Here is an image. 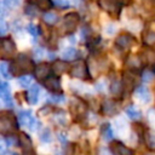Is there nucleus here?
<instances>
[{
  "label": "nucleus",
  "instance_id": "obj_15",
  "mask_svg": "<svg viewBox=\"0 0 155 155\" xmlns=\"http://www.w3.org/2000/svg\"><path fill=\"white\" fill-rule=\"evenodd\" d=\"M134 97H136L140 103H144V104H147V103L150 102V92H149V90H148L147 87H144V86L137 87V90L134 91Z\"/></svg>",
  "mask_w": 155,
  "mask_h": 155
},
{
  "label": "nucleus",
  "instance_id": "obj_14",
  "mask_svg": "<svg viewBox=\"0 0 155 155\" xmlns=\"http://www.w3.org/2000/svg\"><path fill=\"white\" fill-rule=\"evenodd\" d=\"M39 93H40L39 86H38V85H33V86L27 91V93H25V99H27V102H28L29 104H31V105L36 104L38 101H39Z\"/></svg>",
  "mask_w": 155,
  "mask_h": 155
},
{
  "label": "nucleus",
  "instance_id": "obj_30",
  "mask_svg": "<svg viewBox=\"0 0 155 155\" xmlns=\"http://www.w3.org/2000/svg\"><path fill=\"white\" fill-rule=\"evenodd\" d=\"M64 96L63 94H52V96H48L47 97V101H50V102H52V103H62V102H64Z\"/></svg>",
  "mask_w": 155,
  "mask_h": 155
},
{
  "label": "nucleus",
  "instance_id": "obj_7",
  "mask_svg": "<svg viewBox=\"0 0 155 155\" xmlns=\"http://www.w3.org/2000/svg\"><path fill=\"white\" fill-rule=\"evenodd\" d=\"M42 84H44V86L47 90L52 91L53 93H58L62 90L61 88V81H59V79L57 76H53V75H48L46 79H44L42 80Z\"/></svg>",
  "mask_w": 155,
  "mask_h": 155
},
{
  "label": "nucleus",
  "instance_id": "obj_8",
  "mask_svg": "<svg viewBox=\"0 0 155 155\" xmlns=\"http://www.w3.org/2000/svg\"><path fill=\"white\" fill-rule=\"evenodd\" d=\"M52 68L48 63H40L34 68V76L39 80L46 79L48 75H51Z\"/></svg>",
  "mask_w": 155,
  "mask_h": 155
},
{
  "label": "nucleus",
  "instance_id": "obj_13",
  "mask_svg": "<svg viewBox=\"0 0 155 155\" xmlns=\"http://www.w3.org/2000/svg\"><path fill=\"white\" fill-rule=\"evenodd\" d=\"M110 151L115 155H131L132 154V150L128 149L126 145H124L122 143L115 140L110 144Z\"/></svg>",
  "mask_w": 155,
  "mask_h": 155
},
{
  "label": "nucleus",
  "instance_id": "obj_40",
  "mask_svg": "<svg viewBox=\"0 0 155 155\" xmlns=\"http://www.w3.org/2000/svg\"><path fill=\"white\" fill-rule=\"evenodd\" d=\"M58 139H59L61 143H64V144L67 143V137H65L64 133H61V132H59V133H58Z\"/></svg>",
  "mask_w": 155,
  "mask_h": 155
},
{
  "label": "nucleus",
  "instance_id": "obj_34",
  "mask_svg": "<svg viewBox=\"0 0 155 155\" xmlns=\"http://www.w3.org/2000/svg\"><path fill=\"white\" fill-rule=\"evenodd\" d=\"M4 5L8 8H15L19 5V0H4Z\"/></svg>",
  "mask_w": 155,
  "mask_h": 155
},
{
  "label": "nucleus",
  "instance_id": "obj_12",
  "mask_svg": "<svg viewBox=\"0 0 155 155\" xmlns=\"http://www.w3.org/2000/svg\"><path fill=\"white\" fill-rule=\"evenodd\" d=\"M19 145L23 150V153L25 154H31L34 151V148H33V142H31V138L27 134V133H21L19 137Z\"/></svg>",
  "mask_w": 155,
  "mask_h": 155
},
{
  "label": "nucleus",
  "instance_id": "obj_10",
  "mask_svg": "<svg viewBox=\"0 0 155 155\" xmlns=\"http://www.w3.org/2000/svg\"><path fill=\"white\" fill-rule=\"evenodd\" d=\"M101 5L105 11L114 13V15H117L120 12L122 2L120 0H101Z\"/></svg>",
  "mask_w": 155,
  "mask_h": 155
},
{
  "label": "nucleus",
  "instance_id": "obj_37",
  "mask_svg": "<svg viewBox=\"0 0 155 155\" xmlns=\"http://www.w3.org/2000/svg\"><path fill=\"white\" fill-rule=\"evenodd\" d=\"M53 2H54L56 5H58L59 7H67V6L69 5V2H68L67 0H53Z\"/></svg>",
  "mask_w": 155,
  "mask_h": 155
},
{
  "label": "nucleus",
  "instance_id": "obj_6",
  "mask_svg": "<svg viewBox=\"0 0 155 155\" xmlns=\"http://www.w3.org/2000/svg\"><path fill=\"white\" fill-rule=\"evenodd\" d=\"M18 119H19V122H21L22 125H24V126H28L29 130H31V131L38 130L39 122H38V120L33 116V114H31L30 110H22V111H19Z\"/></svg>",
  "mask_w": 155,
  "mask_h": 155
},
{
  "label": "nucleus",
  "instance_id": "obj_22",
  "mask_svg": "<svg viewBox=\"0 0 155 155\" xmlns=\"http://www.w3.org/2000/svg\"><path fill=\"white\" fill-rule=\"evenodd\" d=\"M31 81H33V78L30 75H24L23 74V75H21L18 78V85L21 87H28V86H30Z\"/></svg>",
  "mask_w": 155,
  "mask_h": 155
},
{
  "label": "nucleus",
  "instance_id": "obj_1",
  "mask_svg": "<svg viewBox=\"0 0 155 155\" xmlns=\"http://www.w3.org/2000/svg\"><path fill=\"white\" fill-rule=\"evenodd\" d=\"M34 62L27 56V54H19L11 64V71L16 76H21L23 74H27L29 71H34Z\"/></svg>",
  "mask_w": 155,
  "mask_h": 155
},
{
  "label": "nucleus",
  "instance_id": "obj_23",
  "mask_svg": "<svg viewBox=\"0 0 155 155\" xmlns=\"http://www.w3.org/2000/svg\"><path fill=\"white\" fill-rule=\"evenodd\" d=\"M145 143L149 148L151 149H155V133L149 131L145 133Z\"/></svg>",
  "mask_w": 155,
  "mask_h": 155
},
{
  "label": "nucleus",
  "instance_id": "obj_28",
  "mask_svg": "<svg viewBox=\"0 0 155 155\" xmlns=\"http://www.w3.org/2000/svg\"><path fill=\"white\" fill-rule=\"evenodd\" d=\"M143 39L147 44L149 45H153L155 42V31L153 30H147L144 34H143Z\"/></svg>",
  "mask_w": 155,
  "mask_h": 155
},
{
  "label": "nucleus",
  "instance_id": "obj_36",
  "mask_svg": "<svg viewBox=\"0 0 155 155\" xmlns=\"http://www.w3.org/2000/svg\"><path fill=\"white\" fill-rule=\"evenodd\" d=\"M25 13L30 15V16H36V11H35V7L31 6V5H28L25 7Z\"/></svg>",
  "mask_w": 155,
  "mask_h": 155
},
{
  "label": "nucleus",
  "instance_id": "obj_26",
  "mask_svg": "<svg viewBox=\"0 0 155 155\" xmlns=\"http://www.w3.org/2000/svg\"><path fill=\"white\" fill-rule=\"evenodd\" d=\"M76 50L74 48V47H68V48H65L64 51H63V53H62V57L64 58V59H73V58H75V56H76Z\"/></svg>",
  "mask_w": 155,
  "mask_h": 155
},
{
  "label": "nucleus",
  "instance_id": "obj_9",
  "mask_svg": "<svg viewBox=\"0 0 155 155\" xmlns=\"http://www.w3.org/2000/svg\"><path fill=\"white\" fill-rule=\"evenodd\" d=\"M115 44H116L120 48L126 50V48H130V47L134 44V38H133L131 34H128V33H122V34H120V35L117 36Z\"/></svg>",
  "mask_w": 155,
  "mask_h": 155
},
{
  "label": "nucleus",
  "instance_id": "obj_33",
  "mask_svg": "<svg viewBox=\"0 0 155 155\" xmlns=\"http://www.w3.org/2000/svg\"><path fill=\"white\" fill-rule=\"evenodd\" d=\"M5 140H6V143H7L8 147H15V145L19 144V139L16 138L15 136H6Z\"/></svg>",
  "mask_w": 155,
  "mask_h": 155
},
{
  "label": "nucleus",
  "instance_id": "obj_39",
  "mask_svg": "<svg viewBox=\"0 0 155 155\" xmlns=\"http://www.w3.org/2000/svg\"><path fill=\"white\" fill-rule=\"evenodd\" d=\"M6 30H7V25H6V23H5L2 19H0V35L5 34Z\"/></svg>",
  "mask_w": 155,
  "mask_h": 155
},
{
  "label": "nucleus",
  "instance_id": "obj_5",
  "mask_svg": "<svg viewBox=\"0 0 155 155\" xmlns=\"http://www.w3.org/2000/svg\"><path fill=\"white\" fill-rule=\"evenodd\" d=\"M79 22H80L79 15L75 13V12H69V13H67V15L63 17L62 28L64 29V31H65L67 34H70V33H73V31L76 29Z\"/></svg>",
  "mask_w": 155,
  "mask_h": 155
},
{
  "label": "nucleus",
  "instance_id": "obj_2",
  "mask_svg": "<svg viewBox=\"0 0 155 155\" xmlns=\"http://www.w3.org/2000/svg\"><path fill=\"white\" fill-rule=\"evenodd\" d=\"M70 75L73 78H76V79H81V80H87L90 79V73H88V68L85 63V61H75L74 64L71 65V69H70Z\"/></svg>",
  "mask_w": 155,
  "mask_h": 155
},
{
  "label": "nucleus",
  "instance_id": "obj_38",
  "mask_svg": "<svg viewBox=\"0 0 155 155\" xmlns=\"http://www.w3.org/2000/svg\"><path fill=\"white\" fill-rule=\"evenodd\" d=\"M6 145H7L6 140H4V139L0 138V154L6 153Z\"/></svg>",
  "mask_w": 155,
  "mask_h": 155
},
{
  "label": "nucleus",
  "instance_id": "obj_32",
  "mask_svg": "<svg viewBox=\"0 0 155 155\" xmlns=\"http://www.w3.org/2000/svg\"><path fill=\"white\" fill-rule=\"evenodd\" d=\"M8 64L6 63V62H1L0 63V71H1V74L6 78V79H10V73H8Z\"/></svg>",
  "mask_w": 155,
  "mask_h": 155
},
{
  "label": "nucleus",
  "instance_id": "obj_4",
  "mask_svg": "<svg viewBox=\"0 0 155 155\" xmlns=\"http://www.w3.org/2000/svg\"><path fill=\"white\" fill-rule=\"evenodd\" d=\"M17 127V120L11 111H0V128L4 131H12Z\"/></svg>",
  "mask_w": 155,
  "mask_h": 155
},
{
  "label": "nucleus",
  "instance_id": "obj_3",
  "mask_svg": "<svg viewBox=\"0 0 155 155\" xmlns=\"http://www.w3.org/2000/svg\"><path fill=\"white\" fill-rule=\"evenodd\" d=\"M16 52V44L10 38H0V57L4 59L12 58Z\"/></svg>",
  "mask_w": 155,
  "mask_h": 155
},
{
  "label": "nucleus",
  "instance_id": "obj_18",
  "mask_svg": "<svg viewBox=\"0 0 155 155\" xmlns=\"http://www.w3.org/2000/svg\"><path fill=\"white\" fill-rule=\"evenodd\" d=\"M125 113H126V115H127L131 120H138V119H140V116H142L140 110H139L136 105H133V104H131V105L126 107Z\"/></svg>",
  "mask_w": 155,
  "mask_h": 155
},
{
  "label": "nucleus",
  "instance_id": "obj_24",
  "mask_svg": "<svg viewBox=\"0 0 155 155\" xmlns=\"http://www.w3.org/2000/svg\"><path fill=\"white\" fill-rule=\"evenodd\" d=\"M40 140L44 143H50L52 140V133L48 128H44L40 133Z\"/></svg>",
  "mask_w": 155,
  "mask_h": 155
},
{
  "label": "nucleus",
  "instance_id": "obj_27",
  "mask_svg": "<svg viewBox=\"0 0 155 155\" xmlns=\"http://www.w3.org/2000/svg\"><path fill=\"white\" fill-rule=\"evenodd\" d=\"M54 120L59 124V125H65L67 124V116H65V113L63 110H57L56 114H54Z\"/></svg>",
  "mask_w": 155,
  "mask_h": 155
},
{
  "label": "nucleus",
  "instance_id": "obj_20",
  "mask_svg": "<svg viewBox=\"0 0 155 155\" xmlns=\"http://www.w3.org/2000/svg\"><path fill=\"white\" fill-rule=\"evenodd\" d=\"M35 4H36V6H38L40 10L47 11V10H50V8L52 7L53 1H51V0H35Z\"/></svg>",
  "mask_w": 155,
  "mask_h": 155
},
{
  "label": "nucleus",
  "instance_id": "obj_17",
  "mask_svg": "<svg viewBox=\"0 0 155 155\" xmlns=\"http://www.w3.org/2000/svg\"><path fill=\"white\" fill-rule=\"evenodd\" d=\"M68 67L69 65H68V63L65 61L57 59V61H54V63L52 65V71L56 73V74H63V73H65L68 70Z\"/></svg>",
  "mask_w": 155,
  "mask_h": 155
},
{
  "label": "nucleus",
  "instance_id": "obj_16",
  "mask_svg": "<svg viewBox=\"0 0 155 155\" xmlns=\"http://www.w3.org/2000/svg\"><path fill=\"white\" fill-rule=\"evenodd\" d=\"M116 111H117V105L114 101L110 99L104 101V103L102 104V113L104 115H114L116 114Z\"/></svg>",
  "mask_w": 155,
  "mask_h": 155
},
{
  "label": "nucleus",
  "instance_id": "obj_41",
  "mask_svg": "<svg viewBox=\"0 0 155 155\" xmlns=\"http://www.w3.org/2000/svg\"><path fill=\"white\" fill-rule=\"evenodd\" d=\"M114 31H115V27H114V25H111V24H110V25H109V27L107 28V30H105V33H107L108 35H110V34H113Z\"/></svg>",
  "mask_w": 155,
  "mask_h": 155
},
{
  "label": "nucleus",
  "instance_id": "obj_21",
  "mask_svg": "<svg viewBox=\"0 0 155 155\" xmlns=\"http://www.w3.org/2000/svg\"><path fill=\"white\" fill-rule=\"evenodd\" d=\"M44 21L47 24H56L58 22V16L53 12H46L44 13Z\"/></svg>",
  "mask_w": 155,
  "mask_h": 155
},
{
  "label": "nucleus",
  "instance_id": "obj_35",
  "mask_svg": "<svg viewBox=\"0 0 155 155\" xmlns=\"http://www.w3.org/2000/svg\"><path fill=\"white\" fill-rule=\"evenodd\" d=\"M151 79H153V74H151L149 70L143 73V75H142V80H143L144 82H148V81H150Z\"/></svg>",
  "mask_w": 155,
  "mask_h": 155
},
{
  "label": "nucleus",
  "instance_id": "obj_29",
  "mask_svg": "<svg viewBox=\"0 0 155 155\" xmlns=\"http://www.w3.org/2000/svg\"><path fill=\"white\" fill-rule=\"evenodd\" d=\"M120 91H121V84H120L117 80H114V81L110 84V92L114 93V94H117Z\"/></svg>",
  "mask_w": 155,
  "mask_h": 155
},
{
  "label": "nucleus",
  "instance_id": "obj_19",
  "mask_svg": "<svg viewBox=\"0 0 155 155\" xmlns=\"http://www.w3.org/2000/svg\"><path fill=\"white\" fill-rule=\"evenodd\" d=\"M101 137L105 142L111 140V138H113V130H111V125L110 124H103L101 126Z\"/></svg>",
  "mask_w": 155,
  "mask_h": 155
},
{
  "label": "nucleus",
  "instance_id": "obj_11",
  "mask_svg": "<svg viewBox=\"0 0 155 155\" xmlns=\"http://www.w3.org/2000/svg\"><path fill=\"white\" fill-rule=\"evenodd\" d=\"M0 98L7 104L8 107L12 105V97H11V88L6 81H0Z\"/></svg>",
  "mask_w": 155,
  "mask_h": 155
},
{
  "label": "nucleus",
  "instance_id": "obj_25",
  "mask_svg": "<svg viewBox=\"0 0 155 155\" xmlns=\"http://www.w3.org/2000/svg\"><path fill=\"white\" fill-rule=\"evenodd\" d=\"M114 125H115V127H116L117 132H119V133H121V134H125V132L127 131V125H126V122H125V121L122 122V119H117V120H115Z\"/></svg>",
  "mask_w": 155,
  "mask_h": 155
},
{
  "label": "nucleus",
  "instance_id": "obj_31",
  "mask_svg": "<svg viewBox=\"0 0 155 155\" xmlns=\"http://www.w3.org/2000/svg\"><path fill=\"white\" fill-rule=\"evenodd\" d=\"M27 30H28V33H29L31 36H34V38H36V36L39 35V29H38V27H36L35 24H33V23H29V24L27 25Z\"/></svg>",
  "mask_w": 155,
  "mask_h": 155
}]
</instances>
